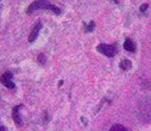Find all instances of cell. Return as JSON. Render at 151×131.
<instances>
[{
  "instance_id": "cell-1",
  "label": "cell",
  "mask_w": 151,
  "mask_h": 131,
  "mask_svg": "<svg viewBox=\"0 0 151 131\" xmlns=\"http://www.w3.org/2000/svg\"><path fill=\"white\" fill-rule=\"evenodd\" d=\"M137 115L142 122L151 123V97L147 96L141 99L137 105Z\"/></svg>"
},
{
  "instance_id": "cell-2",
  "label": "cell",
  "mask_w": 151,
  "mask_h": 131,
  "mask_svg": "<svg viewBox=\"0 0 151 131\" xmlns=\"http://www.w3.org/2000/svg\"><path fill=\"white\" fill-rule=\"evenodd\" d=\"M40 9L50 10L56 15H59L61 14V9L55 6V5L50 4L48 2V0H35L28 6L26 13L27 14H31L34 11H36L37 10H40Z\"/></svg>"
},
{
  "instance_id": "cell-3",
  "label": "cell",
  "mask_w": 151,
  "mask_h": 131,
  "mask_svg": "<svg viewBox=\"0 0 151 131\" xmlns=\"http://www.w3.org/2000/svg\"><path fill=\"white\" fill-rule=\"evenodd\" d=\"M97 50L100 53L106 55L107 57H113L116 53V48L114 45H108L105 43H100L96 47Z\"/></svg>"
},
{
  "instance_id": "cell-4",
  "label": "cell",
  "mask_w": 151,
  "mask_h": 131,
  "mask_svg": "<svg viewBox=\"0 0 151 131\" xmlns=\"http://www.w3.org/2000/svg\"><path fill=\"white\" fill-rule=\"evenodd\" d=\"M12 77L13 74L11 71H6L2 76L0 77V82L6 87L12 89L15 87V83L12 80Z\"/></svg>"
},
{
  "instance_id": "cell-5",
  "label": "cell",
  "mask_w": 151,
  "mask_h": 131,
  "mask_svg": "<svg viewBox=\"0 0 151 131\" xmlns=\"http://www.w3.org/2000/svg\"><path fill=\"white\" fill-rule=\"evenodd\" d=\"M22 106H23V105H18L14 107L12 110V119L14 120V124H16L18 127H22V124H23L22 117H21V115H20L19 113L20 109H21Z\"/></svg>"
},
{
  "instance_id": "cell-6",
  "label": "cell",
  "mask_w": 151,
  "mask_h": 131,
  "mask_svg": "<svg viewBox=\"0 0 151 131\" xmlns=\"http://www.w3.org/2000/svg\"><path fill=\"white\" fill-rule=\"evenodd\" d=\"M41 28H42V24L40 21L37 22L36 24V25L34 26V27L33 28V30H31L30 35L28 37V41L29 43H33L37 39V38L38 37V35H39V33L40 31Z\"/></svg>"
},
{
  "instance_id": "cell-7",
  "label": "cell",
  "mask_w": 151,
  "mask_h": 131,
  "mask_svg": "<svg viewBox=\"0 0 151 131\" xmlns=\"http://www.w3.org/2000/svg\"><path fill=\"white\" fill-rule=\"evenodd\" d=\"M123 46H124V49L126 51L131 52H134L135 51V49H136V46H135L134 43L132 39H125Z\"/></svg>"
},
{
  "instance_id": "cell-8",
  "label": "cell",
  "mask_w": 151,
  "mask_h": 131,
  "mask_svg": "<svg viewBox=\"0 0 151 131\" xmlns=\"http://www.w3.org/2000/svg\"><path fill=\"white\" fill-rule=\"evenodd\" d=\"M119 67H121V69H122L123 71H128L132 67V63L128 59H124L120 62Z\"/></svg>"
},
{
  "instance_id": "cell-9",
  "label": "cell",
  "mask_w": 151,
  "mask_h": 131,
  "mask_svg": "<svg viewBox=\"0 0 151 131\" xmlns=\"http://www.w3.org/2000/svg\"><path fill=\"white\" fill-rule=\"evenodd\" d=\"M109 131H128L126 127H124V126L122 124H114L109 129Z\"/></svg>"
},
{
  "instance_id": "cell-10",
  "label": "cell",
  "mask_w": 151,
  "mask_h": 131,
  "mask_svg": "<svg viewBox=\"0 0 151 131\" xmlns=\"http://www.w3.org/2000/svg\"><path fill=\"white\" fill-rule=\"evenodd\" d=\"M94 27H95L94 21H91L88 24H85L86 32H91V31H93V29H94Z\"/></svg>"
},
{
  "instance_id": "cell-11",
  "label": "cell",
  "mask_w": 151,
  "mask_h": 131,
  "mask_svg": "<svg viewBox=\"0 0 151 131\" xmlns=\"http://www.w3.org/2000/svg\"><path fill=\"white\" fill-rule=\"evenodd\" d=\"M37 61L40 64H45L46 62V58L43 53H40L37 56Z\"/></svg>"
},
{
  "instance_id": "cell-12",
  "label": "cell",
  "mask_w": 151,
  "mask_h": 131,
  "mask_svg": "<svg viewBox=\"0 0 151 131\" xmlns=\"http://www.w3.org/2000/svg\"><path fill=\"white\" fill-rule=\"evenodd\" d=\"M148 7H149V5H148V4L147 3L142 4V5L140 6V11H141V12H144V11L148 9Z\"/></svg>"
},
{
  "instance_id": "cell-13",
  "label": "cell",
  "mask_w": 151,
  "mask_h": 131,
  "mask_svg": "<svg viewBox=\"0 0 151 131\" xmlns=\"http://www.w3.org/2000/svg\"><path fill=\"white\" fill-rule=\"evenodd\" d=\"M0 131H8L6 127L4 126H0Z\"/></svg>"
},
{
  "instance_id": "cell-14",
  "label": "cell",
  "mask_w": 151,
  "mask_h": 131,
  "mask_svg": "<svg viewBox=\"0 0 151 131\" xmlns=\"http://www.w3.org/2000/svg\"><path fill=\"white\" fill-rule=\"evenodd\" d=\"M147 86L148 89H151V80H150L149 82H148V83L147 84Z\"/></svg>"
}]
</instances>
